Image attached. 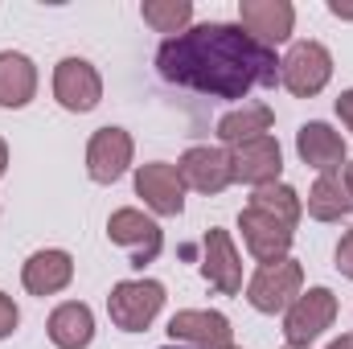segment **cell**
Masks as SVG:
<instances>
[{"label":"cell","mask_w":353,"mask_h":349,"mask_svg":"<svg viewBox=\"0 0 353 349\" xmlns=\"http://www.w3.org/2000/svg\"><path fill=\"white\" fill-rule=\"evenodd\" d=\"M46 333H50V341L58 349H87L94 341V312H90V304H83V300H62L50 312Z\"/></svg>","instance_id":"cell-19"},{"label":"cell","mask_w":353,"mask_h":349,"mask_svg":"<svg viewBox=\"0 0 353 349\" xmlns=\"http://www.w3.org/2000/svg\"><path fill=\"white\" fill-rule=\"evenodd\" d=\"M37 66L21 50H0V107L21 111L37 99Z\"/></svg>","instance_id":"cell-18"},{"label":"cell","mask_w":353,"mask_h":349,"mask_svg":"<svg viewBox=\"0 0 353 349\" xmlns=\"http://www.w3.org/2000/svg\"><path fill=\"white\" fill-rule=\"evenodd\" d=\"M300 292H304V263L292 255L275 263H259V271L247 279V304L263 317L288 312Z\"/></svg>","instance_id":"cell-3"},{"label":"cell","mask_w":353,"mask_h":349,"mask_svg":"<svg viewBox=\"0 0 353 349\" xmlns=\"http://www.w3.org/2000/svg\"><path fill=\"white\" fill-rule=\"evenodd\" d=\"M165 308V283L161 279H119L107 296V317L123 333H144Z\"/></svg>","instance_id":"cell-2"},{"label":"cell","mask_w":353,"mask_h":349,"mask_svg":"<svg viewBox=\"0 0 353 349\" xmlns=\"http://www.w3.org/2000/svg\"><path fill=\"white\" fill-rule=\"evenodd\" d=\"M239 25L263 41V46H283L296 29V4L292 0H239Z\"/></svg>","instance_id":"cell-12"},{"label":"cell","mask_w":353,"mask_h":349,"mask_svg":"<svg viewBox=\"0 0 353 349\" xmlns=\"http://www.w3.org/2000/svg\"><path fill=\"white\" fill-rule=\"evenodd\" d=\"M341 181H345V193H350V206H353V161H345V169H341Z\"/></svg>","instance_id":"cell-28"},{"label":"cell","mask_w":353,"mask_h":349,"mask_svg":"<svg viewBox=\"0 0 353 349\" xmlns=\"http://www.w3.org/2000/svg\"><path fill=\"white\" fill-rule=\"evenodd\" d=\"M226 349H243V346H226Z\"/></svg>","instance_id":"cell-32"},{"label":"cell","mask_w":353,"mask_h":349,"mask_svg":"<svg viewBox=\"0 0 353 349\" xmlns=\"http://www.w3.org/2000/svg\"><path fill=\"white\" fill-rule=\"evenodd\" d=\"M283 349H300V346H283Z\"/></svg>","instance_id":"cell-33"},{"label":"cell","mask_w":353,"mask_h":349,"mask_svg":"<svg viewBox=\"0 0 353 349\" xmlns=\"http://www.w3.org/2000/svg\"><path fill=\"white\" fill-rule=\"evenodd\" d=\"M17 325H21V308H17V300H12L8 292H0V341L12 337Z\"/></svg>","instance_id":"cell-24"},{"label":"cell","mask_w":353,"mask_h":349,"mask_svg":"<svg viewBox=\"0 0 353 349\" xmlns=\"http://www.w3.org/2000/svg\"><path fill=\"white\" fill-rule=\"evenodd\" d=\"M161 349H189V346H161Z\"/></svg>","instance_id":"cell-31"},{"label":"cell","mask_w":353,"mask_h":349,"mask_svg":"<svg viewBox=\"0 0 353 349\" xmlns=\"http://www.w3.org/2000/svg\"><path fill=\"white\" fill-rule=\"evenodd\" d=\"M169 337L173 346H189V349H226L234 346V329L230 317L218 308H181L169 317Z\"/></svg>","instance_id":"cell-9"},{"label":"cell","mask_w":353,"mask_h":349,"mask_svg":"<svg viewBox=\"0 0 353 349\" xmlns=\"http://www.w3.org/2000/svg\"><path fill=\"white\" fill-rule=\"evenodd\" d=\"M296 157L316 173H341L345 169V136L325 119H308L296 132Z\"/></svg>","instance_id":"cell-17"},{"label":"cell","mask_w":353,"mask_h":349,"mask_svg":"<svg viewBox=\"0 0 353 349\" xmlns=\"http://www.w3.org/2000/svg\"><path fill=\"white\" fill-rule=\"evenodd\" d=\"M201 279L222 296L243 292V259H239L230 230H222V226H210L201 239Z\"/></svg>","instance_id":"cell-11"},{"label":"cell","mask_w":353,"mask_h":349,"mask_svg":"<svg viewBox=\"0 0 353 349\" xmlns=\"http://www.w3.org/2000/svg\"><path fill=\"white\" fill-rule=\"evenodd\" d=\"M8 173V144H4V136H0V177Z\"/></svg>","instance_id":"cell-30"},{"label":"cell","mask_w":353,"mask_h":349,"mask_svg":"<svg viewBox=\"0 0 353 349\" xmlns=\"http://www.w3.org/2000/svg\"><path fill=\"white\" fill-rule=\"evenodd\" d=\"M325 349H353V333H341L337 341H329Z\"/></svg>","instance_id":"cell-29"},{"label":"cell","mask_w":353,"mask_h":349,"mask_svg":"<svg viewBox=\"0 0 353 349\" xmlns=\"http://www.w3.org/2000/svg\"><path fill=\"white\" fill-rule=\"evenodd\" d=\"M54 99L62 111L70 115H87L103 103V74L94 70V62L87 58H62L54 66Z\"/></svg>","instance_id":"cell-7"},{"label":"cell","mask_w":353,"mask_h":349,"mask_svg":"<svg viewBox=\"0 0 353 349\" xmlns=\"http://www.w3.org/2000/svg\"><path fill=\"white\" fill-rule=\"evenodd\" d=\"M136 197H144V206L161 218H176L185 210V181L169 161H152L136 169Z\"/></svg>","instance_id":"cell-13"},{"label":"cell","mask_w":353,"mask_h":349,"mask_svg":"<svg viewBox=\"0 0 353 349\" xmlns=\"http://www.w3.org/2000/svg\"><path fill=\"white\" fill-rule=\"evenodd\" d=\"M329 79H333V54H329V46H321L312 37L296 41L279 58V87L296 99H316L329 87Z\"/></svg>","instance_id":"cell-4"},{"label":"cell","mask_w":353,"mask_h":349,"mask_svg":"<svg viewBox=\"0 0 353 349\" xmlns=\"http://www.w3.org/2000/svg\"><path fill=\"white\" fill-rule=\"evenodd\" d=\"M230 169H234V181H243L251 189L275 185L283 177V148H279L275 136H259L251 144L230 148Z\"/></svg>","instance_id":"cell-16"},{"label":"cell","mask_w":353,"mask_h":349,"mask_svg":"<svg viewBox=\"0 0 353 349\" xmlns=\"http://www.w3.org/2000/svg\"><path fill=\"white\" fill-rule=\"evenodd\" d=\"M176 173L185 181V189L193 193H222L226 185H234V169H230V148H218V144H193L181 152L176 161Z\"/></svg>","instance_id":"cell-10"},{"label":"cell","mask_w":353,"mask_h":349,"mask_svg":"<svg viewBox=\"0 0 353 349\" xmlns=\"http://www.w3.org/2000/svg\"><path fill=\"white\" fill-rule=\"evenodd\" d=\"M157 70L165 83L210 99H247L255 87H279L275 50L255 41L239 21H201L165 37Z\"/></svg>","instance_id":"cell-1"},{"label":"cell","mask_w":353,"mask_h":349,"mask_svg":"<svg viewBox=\"0 0 353 349\" xmlns=\"http://www.w3.org/2000/svg\"><path fill=\"white\" fill-rule=\"evenodd\" d=\"M21 283L29 296H58L74 283V255L62 247H41L21 263Z\"/></svg>","instance_id":"cell-14"},{"label":"cell","mask_w":353,"mask_h":349,"mask_svg":"<svg viewBox=\"0 0 353 349\" xmlns=\"http://www.w3.org/2000/svg\"><path fill=\"white\" fill-rule=\"evenodd\" d=\"M251 206H255V210H263V214H271L275 222L292 226V230H296V226H300V218H304V197H300L292 185H283V181L255 189V193H251Z\"/></svg>","instance_id":"cell-22"},{"label":"cell","mask_w":353,"mask_h":349,"mask_svg":"<svg viewBox=\"0 0 353 349\" xmlns=\"http://www.w3.org/2000/svg\"><path fill=\"white\" fill-rule=\"evenodd\" d=\"M239 230H243V247L251 251V259H259V263L288 259L292 239H296V230H292V226L275 222L271 214L255 210V206H247V210L239 214Z\"/></svg>","instance_id":"cell-15"},{"label":"cell","mask_w":353,"mask_h":349,"mask_svg":"<svg viewBox=\"0 0 353 349\" xmlns=\"http://www.w3.org/2000/svg\"><path fill=\"white\" fill-rule=\"evenodd\" d=\"M337 321V296L333 288H308L292 300V308L283 312V341L300 349H312L316 337H325Z\"/></svg>","instance_id":"cell-6"},{"label":"cell","mask_w":353,"mask_h":349,"mask_svg":"<svg viewBox=\"0 0 353 349\" xmlns=\"http://www.w3.org/2000/svg\"><path fill=\"white\" fill-rule=\"evenodd\" d=\"M350 214H353V206H350V193H345L341 173H321L316 185L308 189V218H316V222H341Z\"/></svg>","instance_id":"cell-21"},{"label":"cell","mask_w":353,"mask_h":349,"mask_svg":"<svg viewBox=\"0 0 353 349\" xmlns=\"http://www.w3.org/2000/svg\"><path fill=\"white\" fill-rule=\"evenodd\" d=\"M271 123H275V111L267 103H239L218 119V140L222 148H239L259 136H271Z\"/></svg>","instance_id":"cell-20"},{"label":"cell","mask_w":353,"mask_h":349,"mask_svg":"<svg viewBox=\"0 0 353 349\" xmlns=\"http://www.w3.org/2000/svg\"><path fill=\"white\" fill-rule=\"evenodd\" d=\"M140 17L144 25H152L157 33L176 37L193 25V0H144L140 4Z\"/></svg>","instance_id":"cell-23"},{"label":"cell","mask_w":353,"mask_h":349,"mask_svg":"<svg viewBox=\"0 0 353 349\" xmlns=\"http://www.w3.org/2000/svg\"><path fill=\"white\" fill-rule=\"evenodd\" d=\"M136 161V140L123 128H99L87 140V173L94 185H115Z\"/></svg>","instance_id":"cell-8"},{"label":"cell","mask_w":353,"mask_h":349,"mask_svg":"<svg viewBox=\"0 0 353 349\" xmlns=\"http://www.w3.org/2000/svg\"><path fill=\"white\" fill-rule=\"evenodd\" d=\"M329 12L337 21H353V4H341V0H329Z\"/></svg>","instance_id":"cell-27"},{"label":"cell","mask_w":353,"mask_h":349,"mask_svg":"<svg viewBox=\"0 0 353 349\" xmlns=\"http://www.w3.org/2000/svg\"><path fill=\"white\" fill-rule=\"evenodd\" d=\"M107 239H111L115 247H123L128 259H132V267H140V271H144L148 263H157L161 251H165V230H161V222H157L152 214L136 210V206L111 210V218H107Z\"/></svg>","instance_id":"cell-5"},{"label":"cell","mask_w":353,"mask_h":349,"mask_svg":"<svg viewBox=\"0 0 353 349\" xmlns=\"http://www.w3.org/2000/svg\"><path fill=\"white\" fill-rule=\"evenodd\" d=\"M337 115H341V123L353 132V87L337 94Z\"/></svg>","instance_id":"cell-26"},{"label":"cell","mask_w":353,"mask_h":349,"mask_svg":"<svg viewBox=\"0 0 353 349\" xmlns=\"http://www.w3.org/2000/svg\"><path fill=\"white\" fill-rule=\"evenodd\" d=\"M333 259H337V271L353 279V226L341 235V243H337V251H333Z\"/></svg>","instance_id":"cell-25"}]
</instances>
